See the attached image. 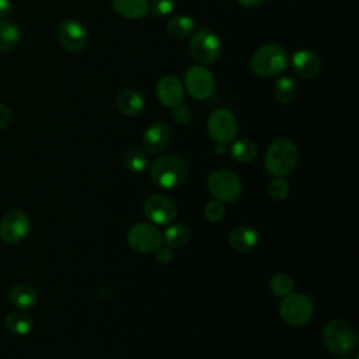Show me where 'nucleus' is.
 <instances>
[{
    "label": "nucleus",
    "instance_id": "1",
    "mask_svg": "<svg viewBox=\"0 0 359 359\" xmlns=\"http://www.w3.org/2000/svg\"><path fill=\"white\" fill-rule=\"evenodd\" d=\"M299 160V150L296 144L289 139L273 140L265 153V168L273 177L289 175Z\"/></svg>",
    "mask_w": 359,
    "mask_h": 359
},
{
    "label": "nucleus",
    "instance_id": "2",
    "mask_svg": "<svg viewBox=\"0 0 359 359\" xmlns=\"http://www.w3.org/2000/svg\"><path fill=\"white\" fill-rule=\"evenodd\" d=\"M188 175L185 160L175 154H165L156 158L150 167V177L156 185L172 189L181 185Z\"/></svg>",
    "mask_w": 359,
    "mask_h": 359
},
{
    "label": "nucleus",
    "instance_id": "3",
    "mask_svg": "<svg viewBox=\"0 0 359 359\" xmlns=\"http://www.w3.org/2000/svg\"><path fill=\"white\" fill-rule=\"evenodd\" d=\"M287 67V55L283 48L276 43H265L259 46L251 57L252 72L264 79L276 77Z\"/></svg>",
    "mask_w": 359,
    "mask_h": 359
},
{
    "label": "nucleus",
    "instance_id": "4",
    "mask_svg": "<svg viewBox=\"0 0 359 359\" xmlns=\"http://www.w3.org/2000/svg\"><path fill=\"white\" fill-rule=\"evenodd\" d=\"M321 339L330 352L338 355L349 353L358 345L356 330L344 320L328 321L323 328Z\"/></svg>",
    "mask_w": 359,
    "mask_h": 359
},
{
    "label": "nucleus",
    "instance_id": "5",
    "mask_svg": "<svg viewBox=\"0 0 359 359\" xmlns=\"http://www.w3.org/2000/svg\"><path fill=\"white\" fill-rule=\"evenodd\" d=\"M188 49H189L191 57L198 65L206 66L216 62L217 57L220 56L222 42L213 31L208 28H202L195 34H192Z\"/></svg>",
    "mask_w": 359,
    "mask_h": 359
},
{
    "label": "nucleus",
    "instance_id": "6",
    "mask_svg": "<svg viewBox=\"0 0 359 359\" xmlns=\"http://www.w3.org/2000/svg\"><path fill=\"white\" fill-rule=\"evenodd\" d=\"M208 189L220 202H233L241 194V181L230 170L220 168L210 172L208 178Z\"/></svg>",
    "mask_w": 359,
    "mask_h": 359
},
{
    "label": "nucleus",
    "instance_id": "7",
    "mask_svg": "<svg viewBox=\"0 0 359 359\" xmlns=\"http://www.w3.org/2000/svg\"><path fill=\"white\" fill-rule=\"evenodd\" d=\"M279 311L285 323L293 327H300L310 321L314 309L311 300L306 294L289 293L282 299Z\"/></svg>",
    "mask_w": 359,
    "mask_h": 359
},
{
    "label": "nucleus",
    "instance_id": "8",
    "mask_svg": "<svg viewBox=\"0 0 359 359\" xmlns=\"http://www.w3.org/2000/svg\"><path fill=\"white\" fill-rule=\"evenodd\" d=\"M215 77L203 66L195 65L191 66L184 76V90L195 100H206L215 91Z\"/></svg>",
    "mask_w": 359,
    "mask_h": 359
},
{
    "label": "nucleus",
    "instance_id": "9",
    "mask_svg": "<svg viewBox=\"0 0 359 359\" xmlns=\"http://www.w3.org/2000/svg\"><path fill=\"white\" fill-rule=\"evenodd\" d=\"M208 132L216 143H229L237 133V118L227 108L215 109L208 119Z\"/></svg>",
    "mask_w": 359,
    "mask_h": 359
},
{
    "label": "nucleus",
    "instance_id": "10",
    "mask_svg": "<svg viewBox=\"0 0 359 359\" xmlns=\"http://www.w3.org/2000/svg\"><path fill=\"white\" fill-rule=\"evenodd\" d=\"M31 229V222L22 210H10L0 222V238L6 244H17L22 241Z\"/></svg>",
    "mask_w": 359,
    "mask_h": 359
},
{
    "label": "nucleus",
    "instance_id": "11",
    "mask_svg": "<svg viewBox=\"0 0 359 359\" xmlns=\"http://www.w3.org/2000/svg\"><path fill=\"white\" fill-rule=\"evenodd\" d=\"M128 243L139 252H154L161 245V234L150 223H136L128 231Z\"/></svg>",
    "mask_w": 359,
    "mask_h": 359
},
{
    "label": "nucleus",
    "instance_id": "12",
    "mask_svg": "<svg viewBox=\"0 0 359 359\" xmlns=\"http://www.w3.org/2000/svg\"><path fill=\"white\" fill-rule=\"evenodd\" d=\"M57 39L65 49L70 52H79L86 48L88 42V34L86 27L79 20L66 18L59 24Z\"/></svg>",
    "mask_w": 359,
    "mask_h": 359
},
{
    "label": "nucleus",
    "instance_id": "13",
    "mask_svg": "<svg viewBox=\"0 0 359 359\" xmlns=\"http://www.w3.org/2000/svg\"><path fill=\"white\" fill-rule=\"evenodd\" d=\"M143 212L156 224H168L178 215L177 205L164 195L149 196L143 205Z\"/></svg>",
    "mask_w": 359,
    "mask_h": 359
},
{
    "label": "nucleus",
    "instance_id": "14",
    "mask_svg": "<svg viewBox=\"0 0 359 359\" xmlns=\"http://www.w3.org/2000/svg\"><path fill=\"white\" fill-rule=\"evenodd\" d=\"M156 94L164 107L172 109L184 101V84L177 76L167 74L158 80Z\"/></svg>",
    "mask_w": 359,
    "mask_h": 359
},
{
    "label": "nucleus",
    "instance_id": "15",
    "mask_svg": "<svg viewBox=\"0 0 359 359\" xmlns=\"http://www.w3.org/2000/svg\"><path fill=\"white\" fill-rule=\"evenodd\" d=\"M292 69L299 77L311 80L321 72V59L310 49H300L292 56Z\"/></svg>",
    "mask_w": 359,
    "mask_h": 359
},
{
    "label": "nucleus",
    "instance_id": "16",
    "mask_svg": "<svg viewBox=\"0 0 359 359\" xmlns=\"http://www.w3.org/2000/svg\"><path fill=\"white\" fill-rule=\"evenodd\" d=\"M142 142L149 153L158 154L164 151L171 142V128L165 122H154L144 130Z\"/></svg>",
    "mask_w": 359,
    "mask_h": 359
},
{
    "label": "nucleus",
    "instance_id": "17",
    "mask_svg": "<svg viewBox=\"0 0 359 359\" xmlns=\"http://www.w3.org/2000/svg\"><path fill=\"white\" fill-rule=\"evenodd\" d=\"M258 238L259 236L254 227L238 226L233 229V231L230 233L229 243L233 250L238 252H247L255 247V244L258 243Z\"/></svg>",
    "mask_w": 359,
    "mask_h": 359
},
{
    "label": "nucleus",
    "instance_id": "18",
    "mask_svg": "<svg viewBox=\"0 0 359 359\" xmlns=\"http://www.w3.org/2000/svg\"><path fill=\"white\" fill-rule=\"evenodd\" d=\"M143 107L144 100L142 94L133 88H125L116 97V108L121 114L126 116H135L140 114Z\"/></svg>",
    "mask_w": 359,
    "mask_h": 359
},
{
    "label": "nucleus",
    "instance_id": "19",
    "mask_svg": "<svg viewBox=\"0 0 359 359\" xmlns=\"http://www.w3.org/2000/svg\"><path fill=\"white\" fill-rule=\"evenodd\" d=\"M116 14L128 20H140L149 14V0H111Z\"/></svg>",
    "mask_w": 359,
    "mask_h": 359
},
{
    "label": "nucleus",
    "instance_id": "20",
    "mask_svg": "<svg viewBox=\"0 0 359 359\" xmlns=\"http://www.w3.org/2000/svg\"><path fill=\"white\" fill-rule=\"evenodd\" d=\"M8 300L17 309H31L38 302V293L31 285L20 283L10 289Z\"/></svg>",
    "mask_w": 359,
    "mask_h": 359
},
{
    "label": "nucleus",
    "instance_id": "21",
    "mask_svg": "<svg viewBox=\"0 0 359 359\" xmlns=\"http://www.w3.org/2000/svg\"><path fill=\"white\" fill-rule=\"evenodd\" d=\"M4 324L8 328V331H11L14 334H18V335L29 334L32 331V328H34L32 317L29 314L24 313V311H20V310L10 311L6 316Z\"/></svg>",
    "mask_w": 359,
    "mask_h": 359
},
{
    "label": "nucleus",
    "instance_id": "22",
    "mask_svg": "<svg viewBox=\"0 0 359 359\" xmlns=\"http://www.w3.org/2000/svg\"><path fill=\"white\" fill-rule=\"evenodd\" d=\"M195 21L189 15H177L171 18L167 24V34L174 39H182L194 32Z\"/></svg>",
    "mask_w": 359,
    "mask_h": 359
},
{
    "label": "nucleus",
    "instance_id": "23",
    "mask_svg": "<svg viewBox=\"0 0 359 359\" xmlns=\"http://www.w3.org/2000/svg\"><path fill=\"white\" fill-rule=\"evenodd\" d=\"M21 38V31L18 25L13 21H0V52H7L14 49Z\"/></svg>",
    "mask_w": 359,
    "mask_h": 359
},
{
    "label": "nucleus",
    "instance_id": "24",
    "mask_svg": "<svg viewBox=\"0 0 359 359\" xmlns=\"http://www.w3.org/2000/svg\"><path fill=\"white\" fill-rule=\"evenodd\" d=\"M296 94H297V86L293 79L285 76L276 80L273 86V95L278 102L290 104L294 101Z\"/></svg>",
    "mask_w": 359,
    "mask_h": 359
},
{
    "label": "nucleus",
    "instance_id": "25",
    "mask_svg": "<svg viewBox=\"0 0 359 359\" xmlns=\"http://www.w3.org/2000/svg\"><path fill=\"white\" fill-rule=\"evenodd\" d=\"M231 157L238 163H250L257 156V146L250 139H240L231 144Z\"/></svg>",
    "mask_w": 359,
    "mask_h": 359
},
{
    "label": "nucleus",
    "instance_id": "26",
    "mask_svg": "<svg viewBox=\"0 0 359 359\" xmlns=\"http://www.w3.org/2000/svg\"><path fill=\"white\" fill-rule=\"evenodd\" d=\"M189 236H191L189 229L185 224H182V223H177V224L170 226L165 230L164 241L171 248H180V247H182V245H185L188 243Z\"/></svg>",
    "mask_w": 359,
    "mask_h": 359
},
{
    "label": "nucleus",
    "instance_id": "27",
    "mask_svg": "<svg viewBox=\"0 0 359 359\" xmlns=\"http://www.w3.org/2000/svg\"><path fill=\"white\" fill-rule=\"evenodd\" d=\"M122 163L130 172H142L147 165V157L140 149H129L125 151Z\"/></svg>",
    "mask_w": 359,
    "mask_h": 359
},
{
    "label": "nucleus",
    "instance_id": "28",
    "mask_svg": "<svg viewBox=\"0 0 359 359\" xmlns=\"http://www.w3.org/2000/svg\"><path fill=\"white\" fill-rule=\"evenodd\" d=\"M269 287L275 296L285 297L289 293H292L293 279L286 273H276L275 276H272L269 282Z\"/></svg>",
    "mask_w": 359,
    "mask_h": 359
},
{
    "label": "nucleus",
    "instance_id": "29",
    "mask_svg": "<svg viewBox=\"0 0 359 359\" xmlns=\"http://www.w3.org/2000/svg\"><path fill=\"white\" fill-rule=\"evenodd\" d=\"M290 191L289 182L283 177H275L268 185V194L275 201H283L287 198Z\"/></svg>",
    "mask_w": 359,
    "mask_h": 359
},
{
    "label": "nucleus",
    "instance_id": "30",
    "mask_svg": "<svg viewBox=\"0 0 359 359\" xmlns=\"http://www.w3.org/2000/svg\"><path fill=\"white\" fill-rule=\"evenodd\" d=\"M177 0H150L149 11L156 17H165L175 8Z\"/></svg>",
    "mask_w": 359,
    "mask_h": 359
},
{
    "label": "nucleus",
    "instance_id": "31",
    "mask_svg": "<svg viewBox=\"0 0 359 359\" xmlns=\"http://www.w3.org/2000/svg\"><path fill=\"white\" fill-rule=\"evenodd\" d=\"M226 210H224V206H223V202L220 201H212L209 203H206L205 209H203V215L206 217V220L209 222H220L224 216Z\"/></svg>",
    "mask_w": 359,
    "mask_h": 359
},
{
    "label": "nucleus",
    "instance_id": "32",
    "mask_svg": "<svg viewBox=\"0 0 359 359\" xmlns=\"http://www.w3.org/2000/svg\"><path fill=\"white\" fill-rule=\"evenodd\" d=\"M172 118L178 123H187L191 119V109L187 105L180 104L178 107L172 108Z\"/></svg>",
    "mask_w": 359,
    "mask_h": 359
},
{
    "label": "nucleus",
    "instance_id": "33",
    "mask_svg": "<svg viewBox=\"0 0 359 359\" xmlns=\"http://www.w3.org/2000/svg\"><path fill=\"white\" fill-rule=\"evenodd\" d=\"M11 122V111L7 105L0 102V130L6 129Z\"/></svg>",
    "mask_w": 359,
    "mask_h": 359
},
{
    "label": "nucleus",
    "instance_id": "34",
    "mask_svg": "<svg viewBox=\"0 0 359 359\" xmlns=\"http://www.w3.org/2000/svg\"><path fill=\"white\" fill-rule=\"evenodd\" d=\"M156 251H157L156 252V258H157V261L160 264H164V265L170 264L172 261V258H174V254H172V251L170 248H157Z\"/></svg>",
    "mask_w": 359,
    "mask_h": 359
},
{
    "label": "nucleus",
    "instance_id": "35",
    "mask_svg": "<svg viewBox=\"0 0 359 359\" xmlns=\"http://www.w3.org/2000/svg\"><path fill=\"white\" fill-rule=\"evenodd\" d=\"M13 11V4L10 0H0V20L7 18Z\"/></svg>",
    "mask_w": 359,
    "mask_h": 359
},
{
    "label": "nucleus",
    "instance_id": "36",
    "mask_svg": "<svg viewBox=\"0 0 359 359\" xmlns=\"http://www.w3.org/2000/svg\"><path fill=\"white\" fill-rule=\"evenodd\" d=\"M237 1L244 7H257V6L262 4L265 0H237Z\"/></svg>",
    "mask_w": 359,
    "mask_h": 359
},
{
    "label": "nucleus",
    "instance_id": "37",
    "mask_svg": "<svg viewBox=\"0 0 359 359\" xmlns=\"http://www.w3.org/2000/svg\"><path fill=\"white\" fill-rule=\"evenodd\" d=\"M215 151H216L217 154H224V153H226V146H224V143H216Z\"/></svg>",
    "mask_w": 359,
    "mask_h": 359
},
{
    "label": "nucleus",
    "instance_id": "38",
    "mask_svg": "<svg viewBox=\"0 0 359 359\" xmlns=\"http://www.w3.org/2000/svg\"><path fill=\"white\" fill-rule=\"evenodd\" d=\"M338 359H352V358H349V356H342V358H338Z\"/></svg>",
    "mask_w": 359,
    "mask_h": 359
},
{
    "label": "nucleus",
    "instance_id": "39",
    "mask_svg": "<svg viewBox=\"0 0 359 359\" xmlns=\"http://www.w3.org/2000/svg\"><path fill=\"white\" fill-rule=\"evenodd\" d=\"M223 1H227V0H223Z\"/></svg>",
    "mask_w": 359,
    "mask_h": 359
}]
</instances>
